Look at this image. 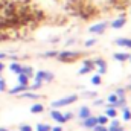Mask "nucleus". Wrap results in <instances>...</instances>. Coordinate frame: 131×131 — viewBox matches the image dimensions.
<instances>
[{
    "mask_svg": "<svg viewBox=\"0 0 131 131\" xmlns=\"http://www.w3.org/2000/svg\"><path fill=\"white\" fill-rule=\"evenodd\" d=\"M57 57H58V61L61 63H75L79 57H82V53L75 50H64V52H60Z\"/></svg>",
    "mask_w": 131,
    "mask_h": 131,
    "instance_id": "1",
    "label": "nucleus"
},
{
    "mask_svg": "<svg viewBox=\"0 0 131 131\" xmlns=\"http://www.w3.org/2000/svg\"><path fill=\"white\" fill-rule=\"evenodd\" d=\"M78 101V96L76 95H72V96H67V98L58 99V101H53L50 104L52 108H60V107H66V105H70V104H75Z\"/></svg>",
    "mask_w": 131,
    "mask_h": 131,
    "instance_id": "2",
    "label": "nucleus"
},
{
    "mask_svg": "<svg viewBox=\"0 0 131 131\" xmlns=\"http://www.w3.org/2000/svg\"><path fill=\"white\" fill-rule=\"evenodd\" d=\"M35 79H40V81H43V82H50V81L53 79V73H50V72H47V70H38V72L35 73Z\"/></svg>",
    "mask_w": 131,
    "mask_h": 131,
    "instance_id": "3",
    "label": "nucleus"
},
{
    "mask_svg": "<svg viewBox=\"0 0 131 131\" xmlns=\"http://www.w3.org/2000/svg\"><path fill=\"white\" fill-rule=\"evenodd\" d=\"M108 28V23L107 21H104V23H98V25H93V26H90L89 28V31L92 34H104V31Z\"/></svg>",
    "mask_w": 131,
    "mask_h": 131,
    "instance_id": "4",
    "label": "nucleus"
},
{
    "mask_svg": "<svg viewBox=\"0 0 131 131\" xmlns=\"http://www.w3.org/2000/svg\"><path fill=\"white\" fill-rule=\"evenodd\" d=\"M93 63H95V67H98V75H105L107 73V63H105V60L98 58Z\"/></svg>",
    "mask_w": 131,
    "mask_h": 131,
    "instance_id": "5",
    "label": "nucleus"
},
{
    "mask_svg": "<svg viewBox=\"0 0 131 131\" xmlns=\"http://www.w3.org/2000/svg\"><path fill=\"white\" fill-rule=\"evenodd\" d=\"M50 116H52V119H55V122H58V124H66L67 121H66V117H64V114L60 111V110H52L50 111Z\"/></svg>",
    "mask_w": 131,
    "mask_h": 131,
    "instance_id": "6",
    "label": "nucleus"
},
{
    "mask_svg": "<svg viewBox=\"0 0 131 131\" xmlns=\"http://www.w3.org/2000/svg\"><path fill=\"white\" fill-rule=\"evenodd\" d=\"M81 125L82 127H85V128H95L96 125H98V121H96V117H93V116H89L87 119H84V122H81Z\"/></svg>",
    "mask_w": 131,
    "mask_h": 131,
    "instance_id": "7",
    "label": "nucleus"
},
{
    "mask_svg": "<svg viewBox=\"0 0 131 131\" xmlns=\"http://www.w3.org/2000/svg\"><path fill=\"white\" fill-rule=\"evenodd\" d=\"M26 90H29V85H15V87H12L11 90H9V95H18V93H23V92H26Z\"/></svg>",
    "mask_w": 131,
    "mask_h": 131,
    "instance_id": "8",
    "label": "nucleus"
},
{
    "mask_svg": "<svg viewBox=\"0 0 131 131\" xmlns=\"http://www.w3.org/2000/svg\"><path fill=\"white\" fill-rule=\"evenodd\" d=\"M89 116H92V110L89 108V107H82V108H79V111H78V117L79 119H87Z\"/></svg>",
    "mask_w": 131,
    "mask_h": 131,
    "instance_id": "9",
    "label": "nucleus"
},
{
    "mask_svg": "<svg viewBox=\"0 0 131 131\" xmlns=\"http://www.w3.org/2000/svg\"><path fill=\"white\" fill-rule=\"evenodd\" d=\"M18 98H21V99H38L40 96H38L37 93L31 92V90H26V92H23V93H18Z\"/></svg>",
    "mask_w": 131,
    "mask_h": 131,
    "instance_id": "10",
    "label": "nucleus"
},
{
    "mask_svg": "<svg viewBox=\"0 0 131 131\" xmlns=\"http://www.w3.org/2000/svg\"><path fill=\"white\" fill-rule=\"evenodd\" d=\"M125 23H127V20H125L124 17H121V18H116L110 26H111L113 29H121V28H124V25H125Z\"/></svg>",
    "mask_w": 131,
    "mask_h": 131,
    "instance_id": "11",
    "label": "nucleus"
},
{
    "mask_svg": "<svg viewBox=\"0 0 131 131\" xmlns=\"http://www.w3.org/2000/svg\"><path fill=\"white\" fill-rule=\"evenodd\" d=\"M116 44H117V46H124V47L131 49V40L130 38H117V40H116Z\"/></svg>",
    "mask_w": 131,
    "mask_h": 131,
    "instance_id": "12",
    "label": "nucleus"
},
{
    "mask_svg": "<svg viewBox=\"0 0 131 131\" xmlns=\"http://www.w3.org/2000/svg\"><path fill=\"white\" fill-rule=\"evenodd\" d=\"M21 73L26 75L28 78H32L34 76V69L31 66H21Z\"/></svg>",
    "mask_w": 131,
    "mask_h": 131,
    "instance_id": "13",
    "label": "nucleus"
},
{
    "mask_svg": "<svg viewBox=\"0 0 131 131\" xmlns=\"http://www.w3.org/2000/svg\"><path fill=\"white\" fill-rule=\"evenodd\" d=\"M119 101V96L116 95V93H111L110 96H108V107H113V108H116V102Z\"/></svg>",
    "mask_w": 131,
    "mask_h": 131,
    "instance_id": "14",
    "label": "nucleus"
},
{
    "mask_svg": "<svg viewBox=\"0 0 131 131\" xmlns=\"http://www.w3.org/2000/svg\"><path fill=\"white\" fill-rule=\"evenodd\" d=\"M17 79H18V84H20V85H28V84H29V78H28L26 75H23V73L17 75Z\"/></svg>",
    "mask_w": 131,
    "mask_h": 131,
    "instance_id": "15",
    "label": "nucleus"
},
{
    "mask_svg": "<svg viewBox=\"0 0 131 131\" xmlns=\"http://www.w3.org/2000/svg\"><path fill=\"white\" fill-rule=\"evenodd\" d=\"M116 114H117V110H116V108H113V107H108V108L105 110V116H107V117H110V119H114V117H116Z\"/></svg>",
    "mask_w": 131,
    "mask_h": 131,
    "instance_id": "16",
    "label": "nucleus"
},
{
    "mask_svg": "<svg viewBox=\"0 0 131 131\" xmlns=\"http://www.w3.org/2000/svg\"><path fill=\"white\" fill-rule=\"evenodd\" d=\"M43 110H44V107H43V104H35L31 107V113L34 114H38V113H43Z\"/></svg>",
    "mask_w": 131,
    "mask_h": 131,
    "instance_id": "17",
    "label": "nucleus"
},
{
    "mask_svg": "<svg viewBox=\"0 0 131 131\" xmlns=\"http://www.w3.org/2000/svg\"><path fill=\"white\" fill-rule=\"evenodd\" d=\"M122 117L124 121H131V110L128 107H122Z\"/></svg>",
    "mask_w": 131,
    "mask_h": 131,
    "instance_id": "18",
    "label": "nucleus"
},
{
    "mask_svg": "<svg viewBox=\"0 0 131 131\" xmlns=\"http://www.w3.org/2000/svg\"><path fill=\"white\" fill-rule=\"evenodd\" d=\"M113 57H114V60H117V61H128V60H130V55H128V53H114Z\"/></svg>",
    "mask_w": 131,
    "mask_h": 131,
    "instance_id": "19",
    "label": "nucleus"
},
{
    "mask_svg": "<svg viewBox=\"0 0 131 131\" xmlns=\"http://www.w3.org/2000/svg\"><path fill=\"white\" fill-rule=\"evenodd\" d=\"M9 69H11L14 73H17V75H20V73H21V66L18 64V63H12V64L9 66Z\"/></svg>",
    "mask_w": 131,
    "mask_h": 131,
    "instance_id": "20",
    "label": "nucleus"
},
{
    "mask_svg": "<svg viewBox=\"0 0 131 131\" xmlns=\"http://www.w3.org/2000/svg\"><path fill=\"white\" fill-rule=\"evenodd\" d=\"M52 128L47 125V124H38L37 125V131H50Z\"/></svg>",
    "mask_w": 131,
    "mask_h": 131,
    "instance_id": "21",
    "label": "nucleus"
},
{
    "mask_svg": "<svg viewBox=\"0 0 131 131\" xmlns=\"http://www.w3.org/2000/svg\"><path fill=\"white\" fill-rule=\"evenodd\" d=\"M92 72H93V69H92V67L84 66L82 69H79V72H78V73H79V75H87V73H92Z\"/></svg>",
    "mask_w": 131,
    "mask_h": 131,
    "instance_id": "22",
    "label": "nucleus"
},
{
    "mask_svg": "<svg viewBox=\"0 0 131 131\" xmlns=\"http://www.w3.org/2000/svg\"><path fill=\"white\" fill-rule=\"evenodd\" d=\"M96 121H98V125H105V124L108 122V117L104 114V116H98V117H96Z\"/></svg>",
    "mask_w": 131,
    "mask_h": 131,
    "instance_id": "23",
    "label": "nucleus"
},
{
    "mask_svg": "<svg viewBox=\"0 0 131 131\" xmlns=\"http://www.w3.org/2000/svg\"><path fill=\"white\" fill-rule=\"evenodd\" d=\"M92 84L93 85H99L101 84V75H93L92 76Z\"/></svg>",
    "mask_w": 131,
    "mask_h": 131,
    "instance_id": "24",
    "label": "nucleus"
},
{
    "mask_svg": "<svg viewBox=\"0 0 131 131\" xmlns=\"http://www.w3.org/2000/svg\"><path fill=\"white\" fill-rule=\"evenodd\" d=\"M0 92H6V81L0 78Z\"/></svg>",
    "mask_w": 131,
    "mask_h": 131,
    "instance_id": "25",
    "label": "nucleus"
},
{
    "mask_svg": "<svg viewBox=\"0 0 131 131\" xmlns=\"http://www.w3.org/2000/svg\"><path fill=\"white\" fill-rule=\"evenodd\" d=\"M82 63H84V66H87V67H92V69H95V63H93L92 60H84Z\"/></svg>",
    "mask_w": 131,
    "mask_h": 131,
    "instance_id": "26",
    "label": "nucleus"
},
{
    "mask_svg": "<svg viewBox=\"0 0 131 131\" xmlns=\"http://www.w3.org/2000/svg\"><path fill=\"white\" fill-rule=\"evenodd\" d=\"M119 98H122V96H125V90L124 89H116V92H114Z\"/></svg>",
    "mask_w": 131,
    "mask_h": 131,
    "instance_id": "27",
    "label": "nucleus"
},
{
    "mask_svg": "<svg viewBox=\"0 0 131 131\" xmlns=\"http://www.w3.org/2000/svg\"><path fill=\"white\" fill-rule=\"evenodd\" d=\"M93 131H108L107 128H105V125H96L95 128H92Z\"/></svg>",
    "mask_w": 131,
    "mask_h": 131,
    "instance_id": "28",
    "label": "nucleus"
},
{
    "mask_svg": "<svg viewBox=\"0 0 131 131\" xmlns=\"http://www.w3.org/2000/svg\"><path fill=\"white\" fill-rule=\"evenodd\" d=\"M107 130L108 131H124V128H122V127H111V125H110Z\"/></svg>",
    "mask_w": 131,
    "mask_h": 131,
    "instance_id": "29",
    "label": "nucleus"
},
{
    "mask_svg": "<svg viewBox=\"0 0 131 131\" xmlns=\"http://www.w3.org/2000/svg\"><path fill=\"white\" fill-rule=\"evenodd\" d=\"M57 55H58L57 50H50V52H46L44 53V57H57Z\"/></svg>",
    "mask_w": 131,
    "mask_h": 131,
    "instance_id": "30",
    "label": "nucleus"
},
{
    "mask_svg": "<svg viewBox=\"0 0 131 131\" xmlns=\"http://www.w3.org/2000/svg\"><path fill=\"white\" fill-rule=\"evenodd\" d=\"M20 131H32V127L31 125H21L20 127Z\"/></svg>",
    "mask_w": 131,
    "mask_h": 131,
    "instance_id": "31",
    "label": "nucleus"
},
{
    "mask_svg": "<svg viewBox=\"0 0 131 131\" xmlns=\"http://www.w3.org/2000/svg\"><path fill=\"white\" fill-rule=\"evenodd\" d=\"M95 43H96L95 38H93V40H87V41H85V47H90V46H93Z\"/></svg>",
    "mask_w": 131,
    "mask_h": 131,
    "instance_id": "32",
    "label": "nucleus"
},
{
    "mask_svg": "<svg viewBox=\"0 0 131 131\" xmlns=\"http://www.w3.org/2000/svg\"><path fill=\"white\" fill-rule=\"evenodd\" d=\"M111 127H121V124H119V121H117L116 117L111 121Z\"/></svg>",
    "mask_w": 131,
    "mask_h": 131,
    "instance_id": "33",
    "label": "nucleus"
},
{
    "mask_svg": "<svg viewBox=\"0 0 131 131\" xmlns=\"http://www.w3.org/2000/svg\"><path fill=\"white\" fill-rule=\"evenodd\" d=\"M64 117H66V121H69V119H72V117H73V114L69 111V113H66V114H64Z\"/></svg>",
    "mask_w": 131,
    "mask_h": 131,
    "instance_id": "34",
    "label": "nucleus"
},
{
    "mask_svg": "<svg viewBox=\"0 0 131 131\" xmlns=\"http://www.w3.org/2000/svg\"><path fill=\"white\" fill-rule=\"evenodd\" d=\"M50 131H63V128H61V127H53Z\"/></svg>",
    "mask_w": 131,
    "mask_h": 131,
    "instance_id": "35",
    "label": "nucleus"
},
{
    "mask_svg": "<svg viewBox=\"0 0 131 131\" xmlns=\"http://www.w3.org/2000/svg\"><path fill=\"white\" fill-rule=\"evenodd\" d=\"M101 104H104V101H102V99H98V101H95V105H101Z\"/></svg>",
    "mask_w": 131,
    "mask_h": 131,
    "instance_id": "36",
    "label": "nucleus"
},
{
    "mask_svg": "<svg viewBox=\"0 0 131 131\" xmlns=\"http://www.w3.org/2000/svg\"><path fill=\"white\" fill-rule=\"evenodd\" d=\"M3 70H5V64H3V63H0V75H2V72H3Z\"/></svg>",
    "mask_w": 131,
    "mask_h": 131,
    "instance_id": "37",
    "label": "nucleus"
},
{
    "mask_svg": "<svg viewBox=\"0 0 131 131\" xmlns=\"http://www.w3.org/2000/svg\"><path fill=\"white\" fill-rule=\"evenodd\" d=\"M0 131H8L6 128H0Z\"/></svg>",
    "mask_w": 131,
    "mask_h": 131,
    "instance_id": "38",
    "label": "nucleus"
},
{
    "mask_svg": "<svg viewBox=\"0 0 131 131\" xmlns=\"http://www.w3.org/2000/svg\"><path fill=\"white\" fill-rule=\"evenodd\" d=\"M130 61H131V55H130Z\"/></svg>",
    "mask_w": 131,
    "mask_h": 131,
    "instance_id": "39",
    "label": "nucleus"
},
{
    "mask_svg": "<svg viewBox=\"0 0 131 131\" xmlns=\"http://www.w3.org/2000/svg\"><path fill=\"white\" fill-rule=\"evenodd\" d=\"M130 90H131V85H130Z\"/></svg>",
    "mask_w": 131,
    "mask_h": 131,
    "instance_id": "40",
    "label": "nucleus"
},
{
    "mask_svg": "<svg viewBox=\"0 0 131 131\" xmlns=\"http://www.w3.org/2000/svg\"><path fill=\"white\" fill-rule=\"evenodd\" d=\"M130 2H131V0H130Z\"/></svg>",
    "mask_w": 131,
    "mask_h": 131,
    "instance_id": "41",
    "label": "nucleus"
}]
</instances>
